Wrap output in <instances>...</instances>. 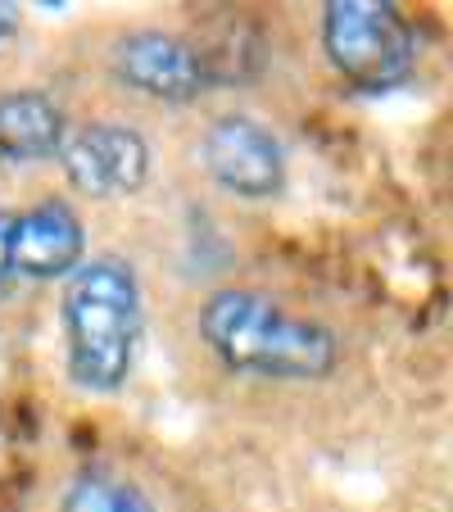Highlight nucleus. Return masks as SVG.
Here are the masks:
<instances>
[{"mask_svg":"<svg viewBox=\"0 0 453 512\" xmlns=\"http://www.w3.org/2000/svg\"><path fill=\"white\" fill-rule=\"evenodd\" d=\"M64 354L68 377L87 395H114L127 386L141 340V281L127 259L100 254L82 259V268L64 286Z\"/></svg>","mask_w":453,"mask_h":512,"instance_id":"obj_2","label":"nucleus"},{"mask_svg":"<svg viewBox=\"0 0 453 512\" xmlns=\"http://www.w3.org/2000/svg\"><path fill=\"white\" fill-rule=\"evenodd\" d=\"M200 159L222 191L241 200H272L286 186V150L281 141L245 114H227L204 132Z\"/></svg>","mask_w":453,"mask_h":512,"instance_id":"obj_6","label":"nucleus"},{"mask_svg":"<svg viewBox=\"0 0 453 512\" xmlns=\"http://www.w3.org/2000/svg\"><path fill=\"white\" fill-rule=\"evenodd\" d=\"M109 64H114V78L127 91L164 100V105H191V100H200L213 87L204 46L173 37V32H159V28L127 32L114 46Z\"/></svg>","mask_w":453,"mask_h":512,"instance_id":"obj_4","label":"nucleus"},{"mask_svg":"<svg viewBox=\"0 0 453 512\" xmlns=\"http://www.w3.org/2000/svg\"><path fill=\"white\" fill-rule=\"evenodd\" d=\"M10 223H14V213L0 209V300L19 286V281H14V272H10Z\"/></svg>","mask_w":453,"mask_h":512,"instance_id":"obj_10","label":"nucleus"},{"mask_svg":"<svg viewBox=\"0 0 453 512\" xmlns=\"http://www.w3.org/2000/svg\"><path fill=\"white\" fill-rule=\"evenodd\" d=\"M14 28H19V5H10V0H0V41L10 37Z\"/></svg>","mask_w":453,"mask_h":512,"instance_id":"obj_11","label":"nucleus"},{"mask_svg":"<svg viewBox=\"0 0 453 512\" xmlns=\"http://www.w3.org/2000/svg\"><path fill=\"white\" fill-rule=\"evenodd\" d=\"M68 136L64 109L46 91H5L0 96V164H37L59 155Z\"/></svg>","mask_w":453,"mask_h":512,"instance_id":"obj_8","label":"nucleus"},{"mask_svg":"<svg viewBox=\"0 0 453 512\" xmlns=\"http://www.w3.org/2000/svg\"><path fill=\"white\" fill-rule=\"evenodd\" d=\"M322 46L340 78L372 96L404 87L417 68V37L390 0H331L322 10Z\"/></svg>","mask_w":453,"mask_h":512,"instance_id":"obj_3","label":"nucleus"},{"mask_svg":"<svg viewBox=\"0 0 453 512\" xmlns=\"http://www.w3.org/2000/svg\"><path fill=\"white\" fill-rule=\"evenodd\" d=\"M87 259V232L73 204L41 200L14 213L10 223V272L14 281H55L73 277Z\"/></svg>","mask_w":453,"mask_h":512,"instance_id":"obj_7","label":"nucleus"},{"mask_svg":"<svg viewBox=\"0 0 453 512\" xmlns=\"http://www.w3.org/2000/svg\"><path fill=\"white\" fill-rule=\"evenodd\" d=\"M68 186H78L91 200L136 195L150 177V145L127 123H87L59 145Z\"/></svg>","mask_w":453,"mask_h":512,"instance_id":"obj_5","label":"nucleus"},{"mask_svg":"<svg viewBox=\"0 0 453 512\" xmlns=\"http://www.w3.org/2000/svg\"><path fill=\"white\" fill-rule=\"evenodd\" d=\"M59 512H159L155 503L145 499L132 481L114 472H82L78 481L64 490Z\"/></svg>","mask_w":453,"mask_h":512,"instance_id":"obj_9","label":"nucleus"},{"mask_svg":"<svg viewBox=\"0 0 453 512\" xmlns=\"http://www.w3.org/2000/svg\"><path fill=\"white\" fill-rule=\"evenodd\" d=\"M200 336L227 372L268 381H322L340 363V340L318 318L281 309L263 290L227 286L200 309Z\"/></svg>","mask_w":453,"mask_h":512,"instance_id":"obj_1","label":"nucleus"}]
</instances>
